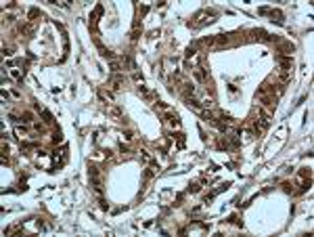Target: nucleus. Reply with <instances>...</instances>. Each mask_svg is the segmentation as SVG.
Masks as SVG:
<instances>
[{
    "mask_svg": "<svg viewBox=\"0 0 314 237\" xmlns=\"http://www.w3.org/2000/svg\"><path fill=\"white\" fill-rule=\"evenodd\" d=\"M11 55H13V48H6V46H4V57H11Z\"/></svg>",
    "mask_w": 314,
    "mask_h": 237,
    "instance_id": "3",
    "label": "nucleus"
},
{
    "mask_svg": "<svg viewBox=\"0 0 314 237\" xmlns=\"http://www.w3.org/2000/svg\"><path fill=\"white\" fill-rule=\"evenodd\" d=\"M212 17H214L212 13L201 11V13H197V15H195V19H197V21H191V27H201V25H205V23H212V21H214Z\"/></svg>",
    "mask_w": 314,
    "mask_h": 237,
    "instance_id": "1",
    "label": "nucleus"
},
{
    "mask_svg": "<svg viewBox=\"0 0 314 237\" xmlns=\"http://www.w3.org/2000/svg\"><path fill=\"white\" fill-rule=\"evenodd\" d=\"M168 122L174 126V128H178L180 126V122H178V115H168Z\"/></svg>",
    "mask_w": 314,
    "mask_h": 237,
    "instance_id": "2",
    "label": "nucleus"
}]
</instances>
